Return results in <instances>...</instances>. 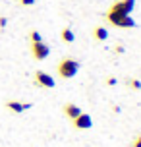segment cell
I'll list each match as a JSON object with an SVG mask.
<instances>
[{
	"mask_svg": "<svg viewBox=\"0 0 141 147\" xmlns=\"http://www.w3.org/2000/svg\"><path fill=\"white\" fill-rule=\"evenodd\" d=\"M135 8V0H118L114 2L108 12H106V20H112V18H120V16H130Z\"/></svg>",
	"mask_w": 141,
	"mask_h": 147,
	"instance_id": "cell-1",
	"label": "cell"
},
{
	"mask_svg": "<svg viewBox=\"0 0 141 147\" xmlns=\"http://www.w3.org/2000/svg\"><path fill=\"white\" fill-rule=\"evenodd\" d=\"M35 85H39V87H45V89H52L54 85H56V81H54V78H52L50 74L43 72V70H37L35 72Z\"/></svg>",
	"mask_w": 141,
	"mask_h": 147,
	"instance_id": "cell-3",
	"label": "cell"
},
{
	"mask_svg": "<svg viewBox=\"0 0 141 147\" xmlns=\"http://www.w3.org/2000/svg\"><path fill=\"white\" fill-rule=\"evenodd\" d=\"M29 39H31V43H39V41H43V37H41V33H39V31H31V33H29Z\"/></svg>",
	"mask_w": 141,
	"mask_h": 147,
	"instance_id": "cell-11",
	"label": "cell"
},
{
	"mask_svg": "<svg viewBox=\"0 0 141 147\" xmlns=\"http://www.w3.org/2000/svg\"><path fill=\"white\" fill-rule=\"evenodd\" d=\"M62 110H64V114H66L68 118H72V120H74L75 116H79V114H81V109H79L75 103H66Z\"/></svg>",
	"mask_w": 141,
	"mask_h": 147,
	"instance_id": "cell-8",
	"label": "cell"
},
{
	"mask_svg": "<svg viewBox=\"0 0 141 147\" xmlns=\"http://www.w3.org/2000/svg\"><path fill=\"white\" fill-rule=\"evenodd\" d=\"M128 85H130L132 89H135V91H139V89H141V81L139 80H130V81H128Z\"/></svg>",
	"mask_w": 141,
	"mask_h": 147,
	"instance_id": "cell-12",
	"label": "cell"
},
{
	"mask_svg": "<svg viewBox=\"0 0 141 147\" xmlns=\"http://www.w3.org/2000/svg\"><path fill=\"white\" fill-rule=\"evenodd\" d=\"M6 23H8V20H6V18H2V16H0V29H4V27H6Z\"/></svg>",
	"mask_w": 141,
	"mask_h": 147,
	"instance_id": "cell-15",
	"label": "cell"
},
{
	"mask_svg": "<svg viewBox=\"0 0 141 147\" xmlns=\"http://www.w3.org/2000/svg\"><path fill=\"white\" fill-rule=\"evenodd\" d=\"M6 107L12 110V112H15V114H21V112H25V110H29L33 105L31 103H21V101H8Z\"/></svg>",
	"mask_w": 141,
	"mask_h": 147,
	"instance_id": "cell-7",
	"label": "cell"
},
{
	"mask_svg": "<svg viewBox=\"0 0 141 147\" xmlns=\"http://www.w3.org/2000/svg\"><path fill=\"white\" fill-rule=\"evenodd\" d=\"M60 35H62V41H64V43H74V41H75V35H74V31L70 29V27L62 29Z\"/></svg>",
	"mask_w": 141,
	"mask_h": 147,
	"instance_id": "cell-10",
	"label": "cell"
},
{
	"mask_svg": "<svg viewBox=\"0 0 141 147\" xmlns=\"http://www.w3.org/2000/svg\"><path fill=\"white\" fill-rule=\"evenodd\" d=\"M106 85H116V78H106Z\"/></svg>",
	"mask_w": 141,
	"mask_h": 147,
	"instance_id": "cell-16",
	"label": "cell"
},
{
	"mask_svg": "<svg viewBox=\"0 0 141 147\" xmlns=\"http://www.w3.org/2000/svg\"><path fill=\"white\" fill-rule=\"evenodd\" d=\"M93 37H95L97 41H101V43H103V41H106V39H108V29L99 25V27H95V29H93Z\"/></svg>",
	"mask_w": 141,
	"mask_h": 147,
	"instance_id": "cell-9",
	"label": "cell"
},
{
	"mask_svg": "<svg viewBox=\"0 0 141 147\" xmlns=\"http://www.w3.org/2000/svg\"><path fill=\"white\" fill-rule=\"evenodd\" d=\"M74 126L77 130H89V128H93V118L87 112H81L79 116L74 118Z\"/></svg>",
	"mask_w": 141,
	"mask_h": 147,
	"instance_id": "cell-5",
	"label": "cell"
},
{
	"mask_svg": "<svg viewBox=\"0 0 141 147\" xmlns=\"http://www.w3.org/2000/svg\"><path fill=\"white\" fill-rule=\"evenodd\" d=\"M31 54H33V58L35 60H45L48 54H50V47L43 41H39V43H33L31 45Z\"/></svg>",
	"mask_w": 141,
	"mask_h": 147,
	"instance_id": "cell-4",
	"label": "cell"
},
{
	"mask_svg": "<svg viewBox=\"0 0 141 147\" xmlns=\"http://www.w3.org/2000/svg\"><path fill=\"white\" fill-rule=\"evenodd\" d=\"M19 4H21V6H33L35 0H19Z\"/></svg>",
	"mask_w": 141,
	"mask_h": 147,
	"instance_id": "cell-14",
	"label": "cell"
},
{
	"mask_svg": "<svg viewBox=\"0 0 141 147\" xmlns=\"http://www.w3.org/2000/svg\"><path fill=\"white\" fill-rule=\"evenodd\" d=\"M132 147H141V134H139V136H137V138L134 140V143H132Z\"/></svg>",
	"mask_w": 141,
	"mask_h": 147,
	"instance_id": "cell-13",
	"label": "cell"
},
{
	"mask_svg": "<svg viewBox=\"0 0 141 147\" xmlns=\"http://www.w3.org/2000/svg\"><path fill=\"white\" fill-rule=\"evenodd\" d=\"M79 62L74 58H62L58 62V68H56V72H58V76L62 78V80H70V78H74V76H77V72H79Z\"/></svg>",
	"mask_w": 141,
	"mask_h": 147,
	"instance_id": "cell-2",
	"label": "cell"
},
{
	"mask_svg": "<svg viewBox=\"0 0 141 147\" xmlns=\"http://www.w3.org/2000/svg\"><path fill=\"white\" fill-rule=\"evenodd\" d=\"M108 22L116 27H122V29H134L135 27V22L132 20V16H120V18H112Z\"/></svg>",
	"mask_w": 141,
	"mask_h": 147,
	"instance_id": "cell-6",
	"label": "cell"
}]
</instances>
